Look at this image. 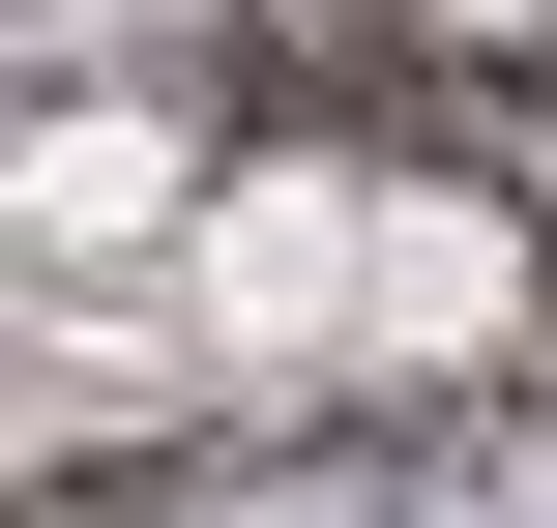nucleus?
<instances>
[{"label":"nucleus","instance_id":"nucleus-1","mask_svg":"<svg viewBox=\"0 0 557 528\" xmlns=\"http://www.w3.org/2000/svg\"><path fill=\"white\" fill-rule=\"evenodd\" d=\"M206 206V118L176 88H29V265H147Z\"/></svg>","mask_w":557,"mask_h":528}]
</instances>
